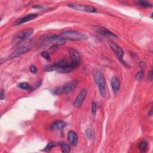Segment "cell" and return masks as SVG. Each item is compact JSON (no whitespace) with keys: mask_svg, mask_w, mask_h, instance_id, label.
Returning a JSON list of instances; mask_svg holds the SVG:
<instances>
[{"mask_svg":"<svg viewBox=\"0 0 153 153\" xmlns=\"http://www.w3.org/2000/svg\"><path fill=\"white\" fill-rule=\"evenodd\" d=\"M93 77L94 81L99 88L101 96L102 97H105L106 95V82L103 73L100 71L96 70L93 72Z\"/></svg>","mask_w":153,"mask_h":153,"instance_id":"obj_1","label":"cell"},{"mask_svg":"<svg viewBox=\"0 0 153 153\" xmlns=\"http://www.w3.org/2000/svg\"><path fill=\"white\" fill-rule=\"evenodd\" d=\"M78 81L77 80H72L65 84L59 86L52 90L51 92L55 95H60L65 93H69L72 91L77 86Z\"/></svg>","mask_w":153,"mask_h":153,"instance_id":"obj_2","label":"cell"},{"mask_svg":"<svg viewBox=\"0 0 153 153\" xmlns=\"http://www.w3.org/2000/svg\"><path fill=\"white\" fill-rule=\"evenodd\" d=\"M61 36H62L65 39H67L70 41H84L88 39V36L78 31L69 30L63 32Z\"/></svg>","mask_w":153,"mask_h":153,"instance_id":"obj_3","label":"cell"},{"mask_svg":"<svg viewBox=\"0 0 153 153\" xmlns=\"http://www.w3.org/2000/svg\"><path fill=\"white\" fill-rule=\"evenodd\" d=\"M32 48V46L30 44H25V45H22L20 47H18L16 50H15L9 56V59H13L14 58H17L18 57L21 56L25 53L29 51Z\"/></svg>","mask_w":153,"mask_h":153,"instance_id":"obj_4","label":"cell"},{"mask_svg":"<svg viewBox=\"0 0 153 153\" xmlns=\"http://www.w3.org/2000/svg\"><path fill=\"white\" fill-rule=\"evenodd\" d=\"M109 46L111 47V48L112 50V51L115 53V54H116L117 58L118 59V60H120V62L123 63L124 65L127 66L126 62L124 61L123 60V55H124V51L122 49V48H121L117 44H116L115 42H113V41H109Z\"/></svg>","mask_w":153,"mask_h":153,"instance_id":"obj_5","label":"cell"},{"mask_svg":"<svg viewBox=\"0 0 153 153\" xmlns=\"http://www.w3.org/2000/svg\"><path fill=\"white\" fill-rule=\"evenodd\" d=\"M68 7L78 11H81L88 12V13L97 12V9L95 7L93 6H90V5L78 4H68Z\"/></svg>","mask_w":153,"mask_h":153,"instance_id":"obj_6","label":"cell"},{"mask_svg":"<svg viewBox=\"0 0 153 153\" xmlns=\"http://www.w3.org/2000/svg\"><path fill=\"white\" fill-rule=\"evenodd\" d=\"M45 42L48 44H51L53 45L57 46L63 45L66 42V39L61 35H53L48 36L45 39Z\"/></svg>","mask_w":153,"mask_h":153,"instance_id":"obj_7","label":"cell"},{"mask_svg":"<svg viewBox=\"0 0 153 153\" xmlns=\"http://www.w3.org/2000/svg\"><path fill=\"white\" fill-rule=\"evenodd\" d=\"M69 56L71 59V62L75 68L77 67L80 62V59H81L79 53L75 49H74L72 48L69 49Z\"/></svg>","mask_w":153,"mask_h":153,"instance_id":"obj_8","label":"cell"},{"mask_svg":"<svg viewBox=\"0 0 153 153\" xmlns=\"http://www.w3.org/2000/svg\"><path fill=\"white\" fill-rule=\"evenodd\" d=\"M87 94V90L86 89L84 88L79 91V94H78L77 97L75 98L74 102V105L75 107L79 108L82 105V103L84 102L86 97Z\"/></svg>","mask_w":153,"mask_h":153,"instance_id":"obj_9","label":"cell"},{"mask_svg":"<svg viewBox=\"0 0 153 153\" xmlns=\"http://www.w3.org/2000/svg\"><path fill=\"white\" fill-rule=\"evenodd\" d=\"M93 29L97 33H99V34L105 36H109V37H113V38H117L118 36L114 33L113 32H111L110 30H108L107 29L102 27V26H94Z\"/></svg>","mask_w":153,"mask_h":153,"instance_id":"obj_10","label":"cell"},{"mask_svg":"<svg viewBox=\"0 0 153 153\" xmlns=\"http://www.w3.org/2000/svg\"><path fill=\"white\" fill-rule=\"evenodd\" d=\"M38 14L36 13H30L29 14H27L19 19H17L14 23V25H19L23 23H25L26 22H29L30 20H32L33 19H35V18H36L38 17Z\"/></svg>","mask_w":153,"mask_h":153,"instance_id":"obj_11","label":"cell"},{"mask_svg":"<svg viewBox=\"0 0 153 153\" xmlns=\"http://www.w3.org/2000/svg\"><path fill=\"white\" fill-rule=\"evenodd\" d=\"M33 32V29L32 28H27L20 32L18 33V35L16 36V38L19 41L25 40L29 38L32 35Z\"/></svg>","mask_w":153,"mask_h":153,"instance_id":"obj_12","label":"cell"},{"mask_svg":"<svg viewBox=\"0 0 153 153\" xmlns=\"http://www.w3.org/2000/svg\"><path fill=\"white\" fill-rule=\"evenodd\" d=\"M78 135L74 131L70 130L68 133V140L69 143L73 146L76 145L78 143Z\"/></svg>","mask_w":153,"mask_h":153,"instance_id":"obj_13","label":"cell"},{"mask_svg":"<svg viewBox=\"0 0 153 153\" xmlns=\"http://www.w3.org/2000/svg\"><path fill=\"white\" fill-rule=\"evenodd\" d=\"M66 123L62 120L55 121L51 126L50 129L52 130H61L66 126Z\"/></svg>","mask_w":153,"mask_h":153,"instance_id":"obj_14","label":"cell"},{"mask_svg":"<svg viewBox=\"0 0 153 153\" xmlns=\"http://www.w3.org/2000/svg\"><path fill=\"white\" fill-rule=\"evenodd\" d=\"M111 85L113 91L115 93L118 92L120 88V82L118 78L115 76H113L111 80Z\"/></svg>","mask_w":153,"mask_h":153,"instance_id":"obj_15","label":"cell"},{"mask_svg":"<svg viewBox=\"0 0 153 153\" xmlns=\"http://www.w3.org/2000/svg\"><path fill=\"white\" fill-rule=\"evenodd\" d=\"M59 145L60 146L62 151L63 152L68 153V152H70L71 146H70V145L68 143H66L65 142H60L59 143Z\"/></svg>","mask_w":153,"mask_h":153,"instance_id":"obj_16","label":"cell"},{"mask_svg":"<svg viewBox=\"0 0 153 153\" xmlns=\"http://www.w3.org/2000/svg\"><path fill=\"white\" fill-rule=\"evenodd\" d=\"M147 147H148V143L145 140L140 142L139 144V148L141 152H146L147 149Z\"/></svg>","mask_w":153,"mask_h":153,"instance_id":"obj_17","label":"cell"},{"mask_svg":"<svg viewBox=\"0 0 153 153\" xmlns=\"http://www.w3.org/2000/svg\"><path fill=\"white\" fill-rule=\"evenodd\" d=\"M19 87L21 89L26 90H32V88L30 87V85L27 82H21L20 84H19Z\"/></svg>","mask_w":153,"mask_h":153,"instance_id":"obj_18","label":"cell"},{"mask_svg":"<svg viewBox=\"0 0 153 153\" xmlns=\"http://www.w3.org/2000/svg\"><path fill=\"white\" fill-rule=\"evenodd\" d=\"M137 4L143 7H151L152 5L151 4L148 2V1H139L137 2Z\"/></svg>","mask_w":153,"mask_h":153,"instance_id":"obj_19","label":"cell"},{"mask_svg":"<svg viewBox=\"0 0 153 153\" xmlns=\"http://www.w3.org/2000/svg\"><path fill=\"white\" fill-rule=\"evenodd\" d=\"M144 77V73L143 71H139L136 73V74L135 75V78L139 81H140L141 80H142V79Z\"/></svg>","mask_w":153,"mask_h":153,"instance_id":"obj_20","label":"cell"},{"mask_svg":"<svg viewBox=\"0 0 153 153\" xmlns=\"http://www.w3.org/2000/svg\"><path fill=\"white\" fill-rule=\"evenodd\" d=\"M59 144V143H58ZM57 143H55V142H50L47 144V145L45 146L44 150L45 151H48V150H50L51 149L53 148L54 147H55L56 146H57L58 145Z\"/></svg>","mask_w":153,"mask_h":153,"instance_id":"obj_21","label":"cell"},{"mask_svg":"<svg viewBox=\"0 0 153 153\" xmlns=\"http://www.w3.org/2000/svg\"><path fill=\"white\" fill-rule=\"evenodd\" d=\"M41 55L42 57H43L44 59H45L46 60H49L50 59V54L46 51H44L42 52H41Z\"/></svg>","mask_w":153,"mask_h":153,"instance_id":"obj_22","label":"cell"},{"mask_svg":"<svg viewBox=\"0 0 153 153\" xmlns=\"http://www.w3.org/2000/svg\"><path fill=\"white\" fill-rule=\"evenodd\" d=\"M97 110V105L94 102H92V106H91V113L94 115L96 112Z\"/></svg>","mask_w":153,"mask_h":153,"instance_id":"obj_23","label":"cell"},{"mask_svg":"<svg viewBox=\"0 0 153 153\" xmlns=\"http://www.w3.org/2000/svg\"><path fill=\"white\" fill-rule=\"evenodd\" d=\"M85 133H86V135L89 138V139H92L93 137V133L92 132V131L90 130V129H88L86 130L85 131Z\"/></svg>","mask_w":153,"mask_h":153,"instance_id":"obj_24","label":"cell"},{"mask_svg":"<svg viewBox=\"0 0 153 153\" xmlns=\"http://www.w3.org/2000/svg\"><path fill=\"white\" fill-rule=\"evenodd\" d=\"M29 69H30V71L31 72V73H32V74H36L38 72V69L34 65L30 66Z\"/></svg>","mask_w":153,"mask_h":153,"instance_id":"obj_25","label":"cell"},{"mask_svg":"<svg viewBox=\"0 0 153 153\" xmlns=\"http://www.w3.org/2000/svg\"><path fill=\"white\" fill-rule=\"evenodd\" d=\"M5 92L4 91V90L2 89H1V91H0V99L1 100H3L5 98Z\"/></svg>","mask_w":153,"mask_h":153,"instance_id":"obj_26","label":"cell"}]
</instances>
